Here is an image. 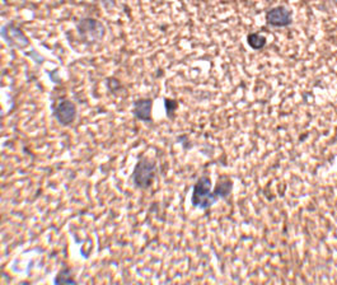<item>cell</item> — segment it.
I'll return each mask as SVG.
<instances>
[{
	"label": "cell",
	"instance_id": "obj_1",
	"mask_svg": "<svg viewBox=\"0 0 337 285\" xmlns=\"http://www.w3.org/2000/svg\"><path fill=\"white\" fill-rule=\"evenodd\" d=\"M211 181L209 177H200L194 186L192 192V205L200 209H208L211 205H214L218 201L219 196L210 191Z\"/></svg>",
	"mask_w": 337,
	"mask_h": 285
},
{
	"label": "cell",
	"instance_id": "obj_2",
	"mask_svg": "<svg viewBox=\"0 0 337 285\" xmlns=\"http://www.w3.org/2000/svg\"><path fill=\"white\" fill-rule=\"evenodd\" d=\"M157 165L154 162H150L149 159L141 158L137 163L133 173L134 185L141 190H148L153 185V181L156 180Z\"/></svg>",
	"mask_w": 337,
	"mask_h": 285
},
{
	"label": "cell",
	"instance_id": "obj_3",
	"mask_svg": "<svg viewBox=\"0 0 337 285\" xmlns=\"http://www.w3.org/2000/svg\"><path fill=\"white\" fill-rule=\"evenodd\" d=\"M77 29L81 39L84 37L89 42L99 41L104 36V26L99 20L93 18H84L77 23Z\"/></svg>",
	"mask_w": 337,
	"mask_h": 285
},
{
	"label": "cell",
	"instance_id": "obj_4",
	"mask_svg": "<svg viewBox=\"0 0 337 285\" xmlns=\"http://www.w3.org/2000/svg\"><path fill=\"white\" fill-rule=\"evenodd\" d=\"M1 37L4 41L12 47H17V49H24L29 45V41L26 36L23 35V32L20 28H17L14 24L9 23L7 26H4L1 29Z\"/></svg>",
	"mask_w": 337,
	"mask_h": 285
},
{
	"label": "cell",
	"instance_id": "obj_5",
	"mask_svg": "<svg viewBox=\"0 0 337 285\" xmlns=\"http://www.w3.org/2000/svg\"><path fill=\"white\" fill-rule=\"evenodd\" d=\"M75 116H77V108L70 101H61L54 108V117L58 120L59 123H61L62 126L72 125L75 120Z\"/></svg>",
	"mask_w": 337,
	"mask_h": 285
},
{
	"label": "cell",
	"instance_id": "obj_6",
	"mask_svg": "<svg viewBox=\"0 0 337 285\" xmlns=\"http://www.w3.org/2000/svg\"><path fill=\"white\" fill-rule=\"evenodd\" d=\"M266 20L270 26L285 27L292 23V16L285 7H275L266 13Z\"/></svg>",
	"mask_w": 337,
	"mask_h": 285
},
{
	"label": "cell",
	"instance_id": "obj_7",
	"mask_svg": "<svg viewBox=\"0 0 337 285\" xmlns=\"http://www.w3.org/2000/svg\"><path fill=\"white\" fill-rule=\"evenodd\" d=\"M152 107L153 101L150 98H141L134 102V116L138 120L144 121V122H150L152 121Z\"/></svg>",
	"mask_w": 337,
	"mask_h": 285
},
{
	"label": "cell",
	"instance_id": "obj_8",
	"mask_svg": "<svg viewBox=\"0 0 337 285\" xmlns=\"http://www.w3.org/2000/svg\"><path fill=\"white\" fill-rule=\"evenodd\" d=\"M54 284H77V280L72 275V269L65 267V269L60 270V272L54 280Z\"/></svg>",
	"mask_w": 337,
	"mask_h": 285
},
{
	"label": "cell",
	"instance_id": "obj_9",
	"mask_svg": "<svg viewBox=\"0 0 337 285\" xmlns=\"http://www.w3.org/2000/svg\"><path fill=\"white\" fill-rule=\"evenodd\" d=\"M247 41H248V45L255 50L262 49L263 46L266 45V39L263 36L258 35V33H251V35H248Z\"/></svg>",
	"mask_w": 337,
	"mask_h": 285
},
{
	"label": "cell",
	"instance_id": "obj_10",
	"mask_svg": "<svg viewBox=\"0 0 337 285\" xmlns=\"http://www.w3.org/2000/svg\"><path fill=\"white\" fill-rule=\"evenodd\" d=\"M164 106H165V111H167V115H168V116H171V114H172V112H175L176 107H177V103H176V101L165 100Z\"/></svg>",
	"mask_w": 337,
	"mask_h": 285
},
{
	"label": "cell",
	"instance_id": "obj_11",
	"mask_svg": "<svg viewBox=\"0 0 337 285\" xmlns=\"http://www.w3.org/2000/svg\"><path fill=\"white\" fill-rule=\"evenodd\" d=\"M99 1L107 10H110L111 8L115 7V0H99Z\"/></svg>",
	"mask_w": 337,
	"mask_h": 285
}]
</instances>
